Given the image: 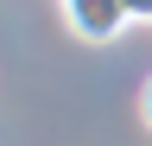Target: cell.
I'll list each match as a JSON object with an SVG mask.
<instances>
[{"label":"cell","mask_w":152,"mask_h":146,"mask_svg":"<svg viewBox=\"0 0 152 146\" xmlns=\"http://www.w3.org/2000/svg\"><path fill=\"white\" fill-rule=\"evenodd\" d=\"M57 7H64V26H70L83 45H114V38L133 26L127 0H57Z\"/></svg>","instance_id":"1"},{"label":"cell","mask_w":152,"mask_h":146,"mask_svg":"<svg viewBox=\"0 0 152 146\" xmlns=\"http://www.w3.org/2000/svg\"><path fill=\"white\" fill-rule=\"evenodd\" d=\"M140 114H146V127H152V76H146V89H140Z\"/></svg>","instance_id":"2"},{"label":"cell","mask_w":152,"mask_h":146,"mask_svg":"<svg viewBox=\"0 0 152 146\" xmlns=\"http://www.w3.org/2000/svg\"><path fill=\"white\" fill-rule=\"evenodd\" d=\"M127 13L133 19H152V0H127Z\"/></svg>","instance_id":"3"}]
</instances>
